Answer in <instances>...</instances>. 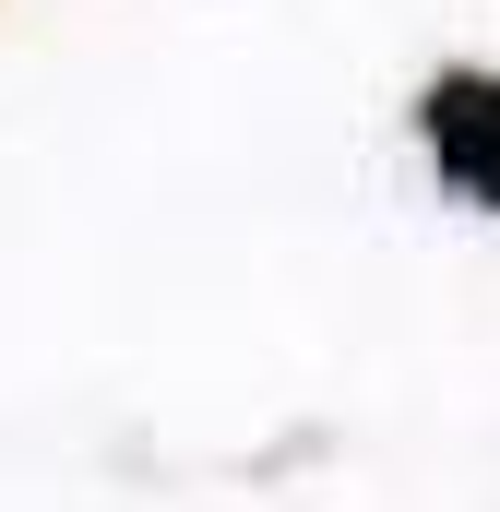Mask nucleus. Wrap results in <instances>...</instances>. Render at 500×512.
Masks as SVG:
<instances>
[{"label": "nucleus", "mask_w": 500, "mask_h": 512, "mask_svg": "<svg viewBox=\"0 0 500 512\" xmlns=\"http://www.w3.org/2000/svg\"><path fill=\"white\" fill-rule=\"evenodd\" d=\"M429 131H441V167H453V191L500 203V84H441Z\"/></svg>", "instance_id": "obj_1"}]
</instances>
